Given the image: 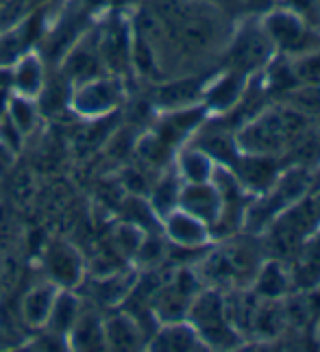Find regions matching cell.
I'll use <instances>...</instances> for the list:
<instances>
[{"label": "cell", "mask_w": 320, "mask_h": 352, "mask_svg": "<svg viewBox=\"0 0 320 352\" xmlns=\"http://www.w3.org/2000/svg\"><path fill=\"white\" fill-rule=\"evenodd\" d=\"M270 31H273V35L279 39V42L286 44V46L297 44L299 39L303 37L301 24L295 18L284 16V13H277V16L270 20Z\"/></svg>", "instance_id": "obj_14"}, {"label": "cell", "mask_w": 320, "mask_h": 352, "mask_svg": "<svg viewBox=\"0 0 320 352\" xmlns=\"http://www.w3.org/2000/svg\"><path fill=\"white\" fill-rule=\"evenodd\" d=\"M46 0H7L0 9V29H16Z\"/></svg>", "instance_id": "obj_11"}, {"label": "cell", "mask_w": 320, "mask_h": 352, "mask_svg": "<svg viewBox=\"0 0 320 352\" xmlns=\"http://www.w3.org/2000/svg\"><path fill=\"white\" fill-rule=\"evenodd\" d=\"M46 267L52 280L63 287L76 285L83 274V261L68 243H52L46 252Z\"/></svg>", "instance_id": "obj_2"}, {"label": "cell", "mask_w": 320, "mask_h": 352, "mask_svg": "<svg viewBox=\"0 0 320 352\" xmlns=\"http://www.w3.org/2000/svg\"><path fill=\"white\" fill-rule=\"evenodd\" d=\"M292 5L299 7L301 11L310 13V16H316V7H314V0H290Z\"/></svg>", "instance_id": "obj_18"}, {"label": "cell", "mask_w": 320, "mask_h": 352, "mask_svg": "<svg viewBox=\"0 0 320 352\" xmlns=\"http://www.w3.org/2000/svg\"><path fill=\"white\" fill-rule=\"evenodd\" d=\"M9 116H11V124L20 133H29L35 124V104L31 102V98L16 96L11 98Z\"/></svg>", "instance_id": "obj_13"}, {"label": "cell", "mask_w": 320, "mask_h": 352, "mask_svg": "<svg viewBox=\"0 0 320 352\" xmlns=\"http://www.w3.org/2000/svg\"><path fill=\"white\" fill-rule=\"evenodd\" d=\"M78 320V300L72 294H57L55 302H52L50 316L46 322H50V331L57 335H65L74 329V324Z\"/></svg>", "instance_id": "obj_8"}, {"label": "cell", "mask_w": 320, "mask_h": 352, "mask_svg": "<svg viewBox=\"0 0 320 352\" xmlns=\"http://www.w3.org/2000/svg\"><path fill=\"white\" fill-rule=\"evenodd\" d=\"M129 35L122 20H109L98 33L100 61L111 70H122L129 59Z\"/></svg>", "instance_id": "obj_3"}, {"label": "cell", "mask_w": 320, "mask_h": 352, "mask_svg": "<svg viewBox=\"0 0 320 352\" xmlns=\"http://www.w3.org/2000/svg\"><path fill=\"white\" fill-rule=\"evenodd\" d=\"M168 233L179 243H198L205 237V228L190 213H172L168 218Z\"/></svg>", "instance_id": "obj_9"}, {"label": "cell", "mask_w": 320, "mask_h": 352, "mask_svg": "<svg viewBox=\"0 0 320 352\" xmlns=\"http://www.w3.org/2000/svg\"><path fill=\"white\" fill-rule=\"evenodd\" d=\"M196 335L188 327H168L157 337L155 348L159 350H192L196 348Z\"/></svg>", "instance_id": "obj_12"}, {"label": "cell", "mask_w": 320, "mask_h": 352, "mask_svg": "<svg viewBox=\"0 0 320 352\" xmlns=\"http://www.w3.org/2000/svg\"><path fill=\"white\" fill-rule=\"evenodd\" d=\"M183 209L188 211L194 218H203V220H213L216 213L220 209V198L213 192L211 187L194 183L192 187H188L181 196Z\"/></svg>", "instance_id": "obj_4"}, {"label": "cell", "mask_w": 320, "mask_h": 352, "mask_svg": "<svg viewBox=\"0 0 320 352\" xmlns=\"http://www.w3.org/2000/svg\"><path fill=\"white\" fill-rule=\"evenodd\" d=\"M207 159L198 153H188L183 157V172L192 183H203L207 179Z\"/></svg>", "instance_id": "obj_16"}, {"label": "cell", "mask_w": 320, "mask_h": 352, "mask_svg": "<svg viewBox=\"0 0 320 352\" xmlns=\"http://www.w3.org/2000/svg\"><path fill=\"white\" fill-rule=\"evenodd\" d=\"M179 192H177V183L175 179H166L162 185L157 187V194H155V209L166 213L168 209H172V205L177 202Z\"/></svg>", "instance_id": "obj_17"}, {"label": "cell", "mask_w": 320, "mask_h": 352, "mask_svg": "<svg viewBox=\"0 0 320 352\" xmlns=\"http://www.w3.org/2000/svg\"><path fill=\"white\" fill-rule=\"evenodd\" d=\"M57 289L50 285H39L26 294L24 302H22V316L24 320L37 327V324H44L50 316L52 302H55Z\"/></svg>", "instance_id": "obj_7"}, {"label": "cell", "mask_w": 320, "mask_h": 352, "mask_svg": "<svg viewBox=\"0 0 320 352\" xmlns=\"http://www.w3.org/2000/svg\"><path fill=\"white\" fill-rule=\"evenodd\" d=\"M220 302L218 298L207 296L194 309V318L198 324V331H201L209 342H222V335H229L226 327L222 324V316H220Z\"/></svg>", "instance_id": "obj_6"}, {"label": "cell", "mask_w": 320, "mask_h": 352, "mask_svg": "<svg viewBox=\"0 0 320 352\" xmlns=\"http://www.w3.org/2000/svg\"><path fill=\"white\" fill-rule=\"evenodd\" d=\"M9 164V151L7 146H0V168H5Z\"/></svg>", "instance_id": "obj_19"}, {"label": "cell", "mask_w": 320, "mask_h": 352, "mask_svg": "<svg viewBox=\"0 0 320 352\" xmlns=\"http://www.w3.org/2000/svg\"><path fill=\"white\" fill-rule=\"evenodd\" d=\"M42 80H44V72H42V61H39L37 55H24L16 70H13V85H16L18 94L24 98H33L42 89Z\"/></svg>", "instance_id": "obj_5"}, {"label": "cell", "mask_w": 320, "mask_h": 352, "mask_svg": "<svg viewBox=\"0 0 320 352\" xmlns=\"http://www.w3.org/2000/svg\"><path fill=\"white\" fill-rule=\"evenodd\" d=\"M70 333H74V344H76L78 348H98V346L105 342V333H103V329L96 324V320H92V322H89V318H85V320H81V322L76 320L74 329H72Z\"/></svg>", "instance_id": "obj_15"}, {"label": "cell", "mask_w": 320, "mask_h": 352, "mask_svg": "<svg viewBox=\"0 0 320 352\" xmlns=\"http://www.w3.org/2000/svg\"><path fill=\"white\" fill-rule=\"evenodd\" d=\"M120 100V87L114 80L107 78H89L85 83H78L74 94V107L83 116H103L111 111Z\"/></svg>", "instance_id": "obj_1"}, {"label": "cell", "mask_w": 320, "mask_h": 352, "mask_svg": "<svg viewBox=\"0 0 320 352\" xmlns=\"http://www.w3.org/2000/svg\"><path fill=\"white\" fill-rule=\"evenodd\" d=\"M103 333L105 344H109L111 348H136L140 344V333L136 324H131L127 318H114L103 329Z\"/></svg>", "instance_id": "obj_10"}, {"label": "cell", "mask_w": 320, "mask_h": 352, "mask_svg": "<svg viewBox=\"0 0 320 352\" xmlns=\"http://www.w3.org/2000/svg\"><path fill=\"white\" fill-rule=\"evenodd\" d=\"M5 3H7V0H0V9H3V7H5Z\"/></svg>", "instance_id": "obj_20"}]
</instances>
